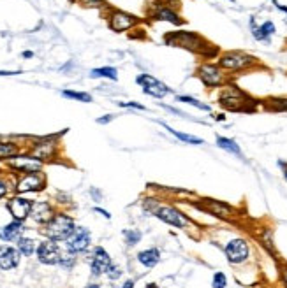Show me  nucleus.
<instances>
[{"mask_svg": "<svg viewBox=\"0 0 287 288\" xmlns=\"http://www.w3.org/2000/svg\"><path fill=\"white\" fill-rule=\"evenodd\" d=\"M106 276L111 279V281H114V279H118V278L122 276V269H120V265L111 264V265H109V269L106 271Z\"/></svg>", "mask_w": 287, "mask_h": 288, "instance_id": "37", "label": "nucleus"}, {"mask_svg": "<svg viewBox=\"0 0 287 288\" xmlns=\"http://www.w3.org/2000/svg\"><path fill=\"white\" fill-rule=\"evenodd\" d=\"M268 106L275 111H287V98H270Z\"/></svg>", "mask_w": 287, "mask_h": 288, "instance_id": "35", "label": "nucleus"}, {"mask_svg": "<svg viewBox=\"0 0 287 288\" xmlns=\"http://www.w3.org/2000/svg\"><path fill=\"white\" fill-rule=\"evenodd\" d=\"M46 187V178L43 172H32V174H22V178L16 181L14 190L22 195V193H32L41 192Z\"/></svg>", "mask_w": 287, "mask_h": 288, "instance_id": "13", "label": "nucleus"}, {"mask_svg": "<svg viewBox=\"0 0 287 288\" xmlns=\"http://www.w3.org/2000/svg\"><path fill=\"white\" fill-rule=\"evenodd\" d=\"M224 253L231 265H241L250 258V244L243 237H235L224 246Z\"/></svg>", "mask_w": 287, "mask_h": 288, "instance_id": "5", "label": "nucleus"}, {"mask_svg": "<svg viewBox=\"0 0 287 288\" xmlns=\"http://www.w3.org/2000/svg\"><path fill=\"white\" fill-rule=\"evenodd\" d=\"M37 260L44 265H56L60 264V258H62V250L56 244V241L46 239L43 242H39L37 246Z\"/></svg>", "mask_w": 287, "mask_h": 288, "instance_id": "12", "label": "nucleus"}, {"mask_svg": "<svg viewBox=\"0 0 287 288\" xmlns=\"http://www.w3.org/2000/svg\"><path fill=\"white\" fill-rule=\"evenodd\" d=\"M76 229V223L69 215L65 213H55V216L44 225V236L51 241H67L72 236Z\"/></svg>", "mask_w": 287, "mask_h": 288, "instance_id": "2", "label": "nucleus"}, {"mask_svg": "<svg viewBox=\"0 0 287 288\" xmlns=\"http://www.w3.org/2000/svg\"><path fill=\"white\" fill-rule=\"evenodd\" d=\"M85 288H101L99 285H95V283H90V285H87Z\"/></svg>", "mask_w": 287, "mask_h": 288, "instance_id": "52", "label": "nucleus"}, {"mask_svg": "<svg viewBox=\"0 0 287 288\" xmlns=\"http://www.w3.org/2000/svg\"><path fill=\"white\" fill-rule=\"evenodd\" d=\"M111 257H109V253L106 252L102 246H97V248H93V253H92V260H90V271H92V276H102V274H106V271L109 269V265H111Z\"/></svg>", "mask_w": 287, "mask_h": 288, "instance_id": "18", "label": "nucleus"}, {"mask_svg": "<svg viewBox=\"0 0 287 288\" xmlns=\"http://www.w3.org/2000/svg\"><path fill=\"white\" fill-rule=\"evenodd\" d=\"M256 58L254 56L247 55L243 51H227L224 55L219 56V67L222 71H229V72H240L245 71V69L256 65Z\"/></svg>", "mask_w": 287, "mask_h": 288, "instance_id": "4", "label": "nucleus"}, {"mask_svg": "<svg viewBox=\"0 0 287 288\" xmlns=\"http://www.w3.org/2000/svg\"><path fill=\"white\" fill-rule=\"evenodd\" d=\"M55 216V211H53V205L46 200H35L32 202V211H30V218L39 225H46L51 218Z\"/></svg>", "mask_w": 287, "mask_h": 288, "instance_id": "19", "label": "nucleus"}, {"mask_svg": "<svg viewBox=\"0 0 287 288\" xmlns=\"http://www.w3.org/2000/svg\"><path fill=\"white\" fill-rule=\"evenodd\" d=\"M32 56H34V53H32V51H25V53H23V58H32Z\"/></svg>", "mask_w": 287, "mask_h": 288, "instance_id": "49", "label": "nucleus"}, {"mask_svg": "<svg viewBox=\"0 0 287 288\" xmlns=\"http://www.w3.org/2000/svg\"><path fill=\"white\" fill-rule=\"evenodd\" d=\"M30 155L39 158L41 162H50L59 155V141L55 137H43L35 141L30 148Z\"/></svg>", "mask_w": 287, "mask_h": 288, "instance_id": "9", "label": "nucleus"}, {"mask_svg": "<svg viewBox=\"0 0 287 288\" xmlns=\"http://www.w3.org/2000/svg\"><path fill=\"white\" fill-rule=\"evenodd\" d=\"M69 2H76V0H69Z\"/></svg>", "mask_w": 287, "mask_h": 288, "instance_id": "54", "label": "nucleus"}, {"mask_svg": "<svg viewBox=\"0 0 287 288\" xmlns=\"http://www.w3.org/2000/svg\"><path fill=\"white\" fill-rule=\"evenodd\" d=\"M6 208H7V211L11 213V216H13L16 221H25L27 218L30 216L32 200L25 199L23 195H16V197H13V199L7 200Z\"/></svg>", "mask_w": 287, "mask_h": 288, "instance_id": "16", "label": "nucleus"}, {"mask_svg": "<svg viewBox=\"0 0 287 288\" xmlns=\"http://www.w3.org/2000/svg\"><path fill=\"white\" fill-rule=\"evenodd\" d=\"M164 2H166L169 7H173V9L175 7H180V0H164Z\"/></svg>", "mask_w": 287, "mask_h": 288, "instance_id": "44", "label": "nucleus"}, {"mask_svg": "<svg viewBox=\"0 0 287 288\" xmlns=\"http://www.w3.org/2000/svg\"><path fill=\"white\" fill-rule=\"evenodd\" d=\"M176 100L178 102H185V104L188 106H194V108H198L201 111H206V113H210L212 108L208 104H203L201 100H198V98H194V97H188V95H180V97H176Z\"/></svg>", "mask_w": 287, "mask_h": 288, "instance_id": "30", "label": "nucleus"}, {"mask_svg": "<svg viewBox=\"0 0 287 288\" xmlns=\"http://www.w3.org/2000/svg\"><path fill=\"white\" fill-rule=\"evenodd\" d=\"M198 77L201 79L206 88H219V86H224L225 83V74L222 69L219 67V64H201L198 67Z\"/></svg>", "mask_w": 287, "mask_h": 288, "instance_id": "6", "label": "nucleus"}, {"mask_svg": "<svg viewBox=\"0 0 287 288\" xmlns=\"http://www.w3.org/2000/svg\"><path fill=\"white\" fill-rule=\"evenodd\" d=\"M227 286V276L224 273H215L212 279V288H225Z\"/></svg>", "mask_w": 287, "mask_h": 288, "instance_id": "34", "label": "nucleus"}, {"mask_svg": "<svg viewBox=\"0 0 287 288\" xmlns=\"http://www.w3.org/2000/svg\"><path fill=\"white\" fill-rule=\"evenodd\" d=\"M37 242L34 239H30V237H25L22 236L18 241H16V248L20 250V253L23 255V257H32L35 252H37Z\"/></svg>", "mask_w": 287, "mask_h": 288, "instance_id": "27", "label": "nucleus"}, {"mask_svg": "<svg viewBox=\"0 0 287 288\" xmlns=\"http://www.w3.org/2000/svg\"><path fill=\"white\" fill-rule=\"evenodd\" d=\"M138 262L146 269H151L161 262V250L159 248H146L138 253Z\"/></svg>", "mask_w": 287, "mask_h": 288, "instance_id": "22", "label": "nucleus"}, {"mask_svg": "<svg viewBox=\"0 0 287 288\" xmlns=\"http://www.w3.org/2000/svg\"><path fill=\"white\" fill-rule=\"evenodd\" d=\"M275 25L272 22H264L259 27H256V25H252V34H254V39L256 40H261V43H270V39L275 35Z\"/></svg>", "mask_w": 287, "mask_h": 288, "instance_id": "23", "label": "nucleus"}, {"mask_svg": "<svg viewBox=\"0 0 287 288\" xmlns=\"http://www.w3.org/2000/svg\"><path fill=\"white\" fill-rule=\"evenodd\" d=\"M215 120H217V121H224V120H225V116H224V114H217Z\"/></svg>", "mask_w": 287, "mask_h": 288, "instance_id": "50", "label": "nucleus"}, {"mask_svg": "<svg viewBox=\"0 0 287 288\" xmlns=\"http://www.w3.org/2000/svg\"><path fill=\"white\" fill-rule=\"evenodd\" d=\"M20 257H22V253L18 248H13L9 244H0V269H16L20 264Z\"/></svg>", "mask_w": 287, "mask_h": 288, "instance_id": "20", "label": "nucleus"}, {"mask_svg": "<svg viewBox=\"0 0 287 288\" xmlns=\"http://www.w3.org/2000/svg\"><path fill=\"white\" fill-rule=\"evenodd\" d=\"M139 25V18L127 11L122 9H111L108 14V27L111 28L113 32L120 34V32H127L132 30Z\"/></svg>", "mask_w": 287, "mask_h": 288, "instance_id": "7", "label": "nucleus"}, {"mask_svg": "<svg viewBox=\"0 0 287 288\" xmlns=\"http://www.w3.org/2000/svg\"><path fill=\"white\" fill-rule=\"evenodd\" d=\"M124 237H125L127 246H136L138 242L141 241L143 234L139 232L138 229H127V230H124Z\"/></svg>", "mask_w": 287, "mask_h": 288, "instance_id": "32", "label": "nucleus"}, {"mask_svg": "<svg viewBox=\"0 0 287 288\" xmlns=\"http://www.w3.org/2000/svg\"><path fill=\"white\" fill-rule=\"evenodd\" d=\"M162 125V129H166L167 132H169L171 135H175L176 139H180L182 142H187V144H194V146H201V144H204V141L201 137H198V135H190V134H183V132H178V130H175L173 127H169L167 123L164 121H159Z\"/></svg>", "mask_w": 287, "mask_h": 288, "instance_id": "24", "label": "nucleus"}, {"mask_svg": "<svg viewBox=\"0 0 287 288\" xmlns=\"http://www.w3.org/2000/svg\"><path fill=\"white\" fill-rule=\"evenodd\" d=\"M150 16L154 19H157V22H166V23H171L175 25V27H180V25L185 23V19L182 18V16L176 12L173 7H169L166 2H159L154 6V9L150 11Z\"/></svg>", "mask_w": 287, "mask_h": 288, "instance_id": "15", "label": "nucleus"}, {"mask_svg": "<svg viewBox=\"0 0 287 288\" xmlns=\"http://www.w3.org/2000/svg\"><path fill=\"white\" fill-rule=\"evenodd\" d=\"M280 283H282V286L287 288V264L280 265Z\"/></svg>", "mask_w": 287, "mask_h": 288, "instance_id": "41", "label": "nucleus"}, {"mask_svg": "<svg viewBox=\"0 0 287 288\" xmlns=\"http://www.w3.org/2000/svg\"><path fill=\"white\" fill-rule=\"evenodd\" d=\"M62 95L67 97V98H72V100L85 102V104L92 102V95H90V93H87V92H72V90H64Z\"/></svg>", "mask_w": 287, "mask_h": 288, "instance_id": "31", "label": "nucleus"}, {"mask_svg": "<svg viewBox=\"0 0 287 288\" xmlns=\"http://www.w3.org/2000/svg\"><path fill=\"white\" fill-rule=\"evenodd\" d=\"M154 216H157L159 220L164 221V223L171 225V227H176V229H187L188 223H190V220H188L178 208H175V205H167V204L159 205V209L155 211Z\"/></svg>", "mask_w": 287, "mask_h": 288, "instance_id": "8", "label": "nucleus"}, {"mask_svg": "<svg viewBox=\"0 0 287 288\" xmlns=\"http://www.w3.org/2000/svg\"><path fill=\"white\" fill-rule=\"evenodd\" d=\"M217 146H219L220 150L227 151V153H233V155L240 156V158H243V153H241L240 144H238L235 139L224 137V135H217Z\"/></svg>", "mask_w": 287, "mask_h": 288, "instance_id": "25", "label": "nucleus"}, {"mask_svg": "<svg viewBox=\"0 0 287 288\" xmlns=\"http://www.w3.org/2000/svg\"><path fill=\"white\" fill-rule=\"evenodd\" d=\"M278 166L282 167V174H284V179L287 181V163L285 162H278Z\"/></svg>", "mask_w": 287, "mask_h": 288, "instance_id": "45", "label": "nucleus"}, {"mask_svg": "<svg viewBox=\"0 0 287 288\" xmlns=\"http://www.w3.org/2000/svg\"><path fill=\"white\" fill-rule=\"evenodd\" d=\"M23 232H25V227H23V221H11V223H7L6 227L0 229V239L6 241V242H11V241H18L20 237L23 236Z\"/></svg>", "mask_w": 287, "mask_h": 288, "instance_id": "21", "label": "nucleus"}, {"mask_svg": "<svg viewBox=\"0 0 287 288\" xmlns=\"http://www.w3.org/2000/svg\"><path fill=\"white\" fill-rule=\"evenodd\" d=\"M14 74H20V72H11V71H0V76H14Z\"/></svg>", "mask_w": 287, "mask_h": 288, "instance_id": "48", "label": "nucleus"}, {"mask_svg": "<svg viewBox=\"0 0 287 288\" xmlns=\"http://www.w3.org/2000/svg\"><path fill=\"white\" fill-rule=\"evenodd\" d=\"M164 43L171 48L187 49V51H190V53L204 56V58H213V56H217V53H219V49L208 43L204 37H201L199 34H196V32H188V30L169 32L167 35H164Z\"/></svg>", "mask_w": 287, "mask_h": 288, "instance_id": "1", "label": "nucleus"}, {"mask_svg": "<svg viewBox=\"0 0 287 288\" xmlns=\"http://www.w3.org/2000/svg\"><path fill=\"white\" fill-rule=\"evenodd\" d=\"M145 288H159V285H157V283H148Z\"/></svg>", "mask_w": 287, "mask_h": 288, "instance_id": "51", "label": "nucleus"}, {"mask_svg": "<svg viewBox=\"0 0 287 288\" xmlns=\"http://www.w3.org/2000/svg\"><path fill=\"white\" fill-rule=\"evenodd\" d=\"M203 205L204 211H208L210 215L220 218V220H233L236 218V209L233 205L222 202V200H215V199H203Z\"/></svg>", "mask_w": 287, "mask_h": 288, "instance_id": "17", "label": "nucleus"}, {"mask_svg": "<svg viewBox=\"0 0 287 288\" xmlns=\"http://www.w3.org/2000/svg\"><path fill=\"white\" fill-rule=\"evenodd\" d=\"M65 242H67L69 252H72L74 255L83 253V252H87L90 242H92V234H90V230L87 227H76L72 236Z\"/></svg>", "mask_w": 287, "mask_h": 288, "instance_id": "14", "label": "nucleus"}, {"mask_svg": "<svg viewBox=\"0 0 287 288\" xmlns=\"http://www.w3.org/2000/svg\"><path fill=\"white\" fill-rule=\"evenodd\" d=\"M136 83L143 86V93L155 98H162L171 93V88L167 85L161 83L159 79H155L150 74H139L136 77Z\"/></svg>", "mask_w": 287, "mask_h": 288, "instance_id": "10", "label": "nucleus"}, {"mask_svg": "<svg viewBox=\"0 0 287 288\" xmlns=\"http://www.w3.org/2000/svg\"><path fill=\"white\" fill-rule=\"evenodd\" d=\"M273 4H275V7H277V9H280V11L287 12V7H285V6H282V4H278L277 0H273Z\"/></svg>", "mask_w": 287, "mask_h": 288, "instance_id": "47", "label": "nucleus"}, {"mask_svg": "<svg viewBox=\"0 0 287 288\" xmlns=\"http://www.w3.org/2000/svg\"><path fill=\"white\" fill-rule=\"evenodd\" d=\"M44 162H41L39 158L32 155H22L20 153L14 158L7 160V167H11L13 171H18L22 174H32V172H43Z\"/></svg>", "mask_w": 287, "mask_h": 288, "instance_id": "11", "label": "nucleus"}, {"mask_svg": "<svg viewBox=\"0 0 287 288\" xmlns=\"http://www.w3.org/2000/svg\"><path fill=\"white\" fill-rule=\"evenodd\" d=\"M90 76L92 77H106V79L117 81L118 79V71L114 67H99V69H93V71L90 72Z\"/></svg>", "mask_w": 287, "mask_h": 288, "instance_id": "28", "label": "nucleus"}, {"mask_svg": "<svg viewBox=\"0 0 287 288\" xmlns=\"http://www.w3.org/2000/svg\"><path fill=\"white\" fill-rule=\"evenodd\" d=\"M7 193H9V183L6 179H0V199H4Z\"/></svg>", "mask_w": 287, "mask_h": 288, "instance_id": "40", "label": "nucleus"}, {"mask_svg": "<svg viewBox=\"0 0 287 288\" xmlns=\"http://www.w3.org/2000/svg\"><path fill=\"white\" fill-rule=\"evenodd\" d=\"M113 118H114L113 114H106L104 118H99V120H97V123H101V125H104V123H109V121H111Z\"/></svg>", "mask_w": 287, "mask_h": 288, "instance_id": "42", "label": "nucleus"}, {"mask_svg": "<svg viewBox=\"0 0 287 288\" xmlns=\"http://www.w3.org/2000/svg\"><path fill=\"white\" fill-rule=\"evenodd\" d=\"M83 7H90V9H102L106 7V0H80Z\"/></svg>", "mask_w": 287, "mask_h": 288, "instance_id": "36", "label": "nucleus"}, {"mask_svg": "<svg viewBox=\"0 0 287 288\" xmlns=\"http://www.w3.org/2000/svg\"><path fill=\"white\" fill-rule=\"evenodd\" d=\"M259 288H270V286H259Z\"/></svg>", "mask_w": 287, "mask_h": 288, "instance_id": "53", "label": "nucleus"}, {"mask_svg": "<svg viewBox=\"0 0 287 288\" xmlns=\"http://www.w3.org/2000/svg\"><path fill=\"white\" fill-rule=\"evenodd\" d=\"M120 288H134V281H132V279H127V281Z\"/></svg>", "mask_w": 287, "mask_h": 288, "instance_id": "46", "label": "nucleus"}, {"mask_svg": "<svg viewBox=\"0 0 287 288\" xmlns=\"http://www.w3.org/2000/svg\"><path fill=\"white\" fill-rule=\"evenodd\" d=\"M74 262H76V257H74V253L72 252H62V258H60V265L64 267V269H71L72 265H74Z\"/></svg>", "mask_w": 287, "mask_h": 288, "instance_id": "33", "label": "nucleus"}, {"mask_svg": "<svg viewBox=\"0 0 287 288\" xmlns=\"http://www.w3.org/2000/svg\"><path fill=\"white\" fill-rule=\"evenodd\" d=\"M259 241H261V244L264 246V248L268 250L270 253H272V255H277V250H275V244H273V237H272V230H270V229H264V230H262Z\"/></svg>", "mask_w": 287, "mask_h": 288, "instance_id": "29", "label": "nucleus"}, {"mask_svg": "<svg viewBox=\"0 0 287 288\" xmlns=\"http://www.w3.org/2000/svg\"><path fill=\"white\" fill-rule=\"evenodd\" d=\"M22 153L20 144L13 141H0V160H11Z\"/></svg>", "mask_w": 287, "mask_h": 288, "instance_id": "26", "label": "nucleus"}, {"mask_svg": "<svg viewBox=\"0 0 287 288\" xmlns=\"http://www.w3.org/2000/svg\"><path fill=\"white\" fill-rule=\"evenodd\" d=\"M219 104L222 106L224 109L238 113V111H248V104H252V100H250V97L247 93L241 92L238 86L227 85V86H224L222 92H220Z\"/></svg>", "mask_w": 287, "mask_h": 288, "instance_id": "3", "label": "nucleus"}, {"mask_svg": "<svg viewBox=\"0 0 287 288\" xmlns=\"http://www.w3.org/2000/svg\"><path fill=\"white\" fill-rule=\"evenodd\" d=\"M93 211H95V213H99V215H101V216L108 218V220H109V218H111V215H109V213H108V211H104V209H101V208H95V209H93Z\"/></svg>", "mask_w": 287, "mask_h": 288, "instance_id": "43", "label": "nucleus"}, {"mask_svg": "<svg viewBox=\"0 0 287 288\" xmlns=\"http://www.w3.org/2000/svg\"><path fill=\"white\" fill-rule=\"evenodd\" d=\"M118 106H120V108H132V109H141V111L146 109L145 106L138 104V102H118Z\"/></svg>", "mask_w": 287, "mask_h": 288, "instance_id": "39", "label": "nucleus"}, {"mask_svg": "<svg viewBox=\"0 0 287 288\" xmlns=\"http://www.w3.org/2000/svg\"><path fill=\"white\" fill-rule=\"evenodd\" d=\"M159 202H155V199H145L143 200V208H145V211L148 213L150 211V215H155V211L159 209Z\"/></svg>", "mask_w": 287, "mask_h": 288, "instance_id": "38", "label": "nucleus"}]
</instances>
